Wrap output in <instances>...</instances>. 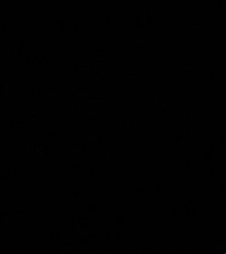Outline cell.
<instances>
[{
  "label": "cell",
  "instance_id": "cell-20",
  "mask_svg": "<svg viewBox=\"0 0 226 254\" xmlns=\"http://www.w3.org/2000/svg\"><path fill=\"white\" fill-rule=\"evenodd\" d=\"M12 115H18V111H12Z\"/></svg>",
  "mask_w": 226,
  "mask_h": 254
},
{
  "label": "cell",
  "instance_id": "cell-41",
  "mask_svg": "<svg viewBox=\"0 0 226 254\" xmlns=\"http://www.w3.org/2000/svg\"><path fill=\"white\" fill-rule=\"evenodd\" d=\"M24 122L23 121H18V124H19V125H21V124H23Z\"/></svg>",
  "mask_w": 226,
  "mask_h": 254
},
{
  "label": "cell",
  "instance_id": "cell-44",
  "mask_svg": "<svg viewBox=\"0 0 226 254\" xmlns=\"http://www.w3.org/2000/svg\"><path fill=\"white\" fill-rule=\"evenodd\" d=\"M141 114H142V115H143V109H141Z\"/></svg>",
  "mask_w": 226,
  "mask_h": 254
},
{
  "label": "cell",
  "instance_id": "cell-32",
  "mask_svg": "<svg viewBox=\"0 0 226 254\" xmlns=\"http://www.w3.org/2000/svg\"><path fill=\"white\" fill-rule=\"evenodd\" d=\"M105 22H106V23L109 22V18H108V17H105Z\"/></svg>",
  "mask_w": 226,
  "mask_h": 254
},
{
  "label": "cell",
  "instance_id": "cell-5",
  "mask_svg": "<svg viewBox=\"0 0 226 254\" xmlns=\"http://www.w3.org/2000/svg\"><path fill=\"white\" fill-rule=\"evenodd\" d=\"M36 10H39V11H44V7L42 6V5H36Z\"/></svg>",
  "mask_w": 226,
  "mask_h": 254
},
{
  "label": "cell",
  "instance_id": "cell-11",
  "mask_svg": "<svg viewBox=\"0 0 226 254\" xmlns=\"http://www.w3.org/2000/svg\"><path fill=\"white\" fill-rule=\"evenodd\" d=\"M127 127H130V126L133 125V122H132V121H127Z\"/></svg>",
  "mask_w": 226,
  "mask_h": 254
},
{
  "label": "cell",
  "instance_id": "cell-30",
  "mask_svg": "<svg viewBox=\"0 0 226 254\" xmlns=\"http://www.w3.org/2000/svg\"><path fill=\"white\" fill-rule=\"evenodd\" d=\"M109 41H110V36H106V42H109Z\"/></svg>",
  "mask_w": 226,
  "mask_h": 254
},
{
  "label": "cell",
  "instance_id": "cell-6",
  "mask_svg": "<svg viewBox=\"0 0 226 254\" xmlns=\"http://www.w3.org/2000/svg\"><path fill=\"white\" fill-rule=\"evenodd\" d=\"M30 124H31L32 126H35L36 124V119L32 118V119H30Z\"/></svg>",
  "mask_w": 226,
  "mask_h": 254
},
{
  "label": "cell",
  "instance_id": "cell-50",
  "mask_svg": "<svg viewBox=\"0 0 226 254\" xmlns=\"http://www.w3.org/2000/svg\"><path fill=\"white\" fill-rule=\"evenodd\" d=\"M92 33H93V32H92V30H90V31H89V35H90V36H92Z\"/></svg>",
  "mask_w": 226,
  "mask_h": 254
},
{
  "label": "cell",
  "instance_id": "cell-8",
  "mask_svg": "<svg viewBox=\"0 0 226 254\" xmlns=\"http://www.w3.org/2000/svg\"><path fill=\"white\" fill-rule=\"evenodd\" d=\"M49 95H52V96H53V95H55V91L53 90V89H52V90H49Z\"/></svg>",
  "mask_w": 226,
  "mask_h": 254
},
{
  "label": "cell",
  "instance_id": "cell-22",
  "mask_svg": "<svg viewBox=\"0 0 226 254\" xmlns=\"http://www.w3.org/2000/svg\"><path fill=\"white\" fill-rule=\"evenodd\" d=\"M15 99H16V97H15V96H14V95H13V96H12V103H14V102H15Z\"/></svg>",
  "mask_w": 226,
  "mask_h": 254
},
{
  "label": "cell",
  "instance_id": "cell-43",
  "mask_svg": "<svg viewBox=\"0 0 226 254\" xmlns=\"http://www.w3.org/2000/svg\"><path fill=\"white\" fill-rule=\"evenodd\" d=\"M108 52L111 54V52H112V51H111V49H109V51H108Z\"/></svg>",
  "mask_w": 226,
  "mask_h": 254
},
{
  "label": "cell",
  "instance_id": "cell-15",
  "mask_svg": "<svg viewBox=\"0 0 226 254\" xmlns=\"http://www.w3.org/2000/svg\"><path fill=\"white\" fill-rule=\"evenodd\" d=\"M25 46H26V44H25V43H21V44H20V47H21V49H24V48H25Z\"/></svg>",
  "mask_w": 226,
  "mask_h": 254
},
{
  "label": "cell",
  "instance_id": "cell-31",
  "mask_svg": "<svg viewBox=\"0 0 226 254\" xmlns=\"http://www.w3.org/2000/svg\"><path fill=\"white\" fill-rule=\"evenodd\" d=\"M39 89L40 90H42V89H43V85H42V84H40L39 85Z\"/></svg>",
  "mask_w": 226,
  "mask_h": 254
},
{
  "label": "cell",
  "instance_id": "cell-37",
  "mask_svg": "<svg viewBox=\"0 0 226 254\" xmlns=\"http://www.w3.org/2000/svg\"><path fill=\"white\" fill-rule=\"evenodd\" d=\"M147 96H145V97H144V102H145V103H147Z\"/></svg>",
  "mask_w": 226,
  "mask_h": 254
},
{
  "label": "cell",
  "instance_id": "cell-46",
  "mask_svg": "<svg viewBox=\"0 0 226 254\" xmlns=\"http://www.w3.org/2000/svg\"><path fill=\"white\" fill-rule=\"evenodd\" d=\"M124 53H127V49H123Z\"/></svg>",
  "mask_w": 226,
  "mask_h": 254
},
{
  "label": "cell",
  "instance_id": "cell-12",
  "mask_svg": "<svg viewBox=\"0 0 226 254\" xmlns=\"http://www.w3.org/2000/svg\"><path fill=\"white\" fill-rule=\"evenodd\" d=\"M79 91H85V87H79Z\"/></svg>",
  "mask_w": 226,
  "mask_h": 254
},
{
  "label": "cell",
  "instance_id": "cell-39",
  "mask_svg": "<svg viewBox=\"0 0 226 254\" xmlns=\"http://www.w3.org/2000/svg\"><path fill=\"white\" fill-rule=\"evenodd\" d=\"M151 4H152V2H151V0H149V1H148V4H150V5H151Z\"/></svg>",
  "mask_w": 226,
  "mask_h": 254
},
{
  "label": "cell",
  "instance_id": "cell-25",
  "mask_svg": "<svg viewBox=\"0 0 226 254\" xmlns=\"http://www.w3.org/2000/svg\"><path fill=\"white\" fill-rule=\"evenodd\" d=\"M2 27H3V29H5L6 28V24H2Z\"/></svg>",
  "mask_w": 226,
  "mask_h": 254
},
{
  "label": "cell",
  "instance_id": "cell-47",
  "mask_svg": "<svg viewBox=\"0 0 226 254\" xmlns=\"http://www.w3.org/2000/svg\"><path fill=\"white\" fill-rule=\"evenodd\" d=\"M121 87H127V85H125V84H123V85H121Z\"/></svg>",
  "mask_w": 226,
  "mask_h": 254
},
{
  "label": "cell",
  "instance_id": "cell-36",
  "mask_svg": "<svg viewBox=\"0 0 226 254\" xmlns=\"http://www.w3.org/2000/svg\"><path fill=\"white\" fill-rule=\"evenodd\" d=\"M4 137V135H3V132H0V138H3Z\"/></svg>",
  "mask_w": 226,
  "mask_h": 254
},
{
  "label": "cell",
  "instance_id": "cell-27",
  "mask_svg": "<svg viewBox=\"0 0 226 254\" xmlns=\"http://www.w3.org/2000/svg\"><path fill=\"white\" fill-rule=\"evenodd\" d=\"M163 114H164V115L166 114V110H165V108H163Z\"/></svg>",
  "mask_w": 226,
  "mask_h": 254
},
{
  "label": "cell",
  "instance_id": "cell-28",
  "mask_svg": "<svg viewBox=\"0 0 226 254\" xmlns=\"http://www.w3.org/2000/svg\"><path fill=\"white\" fill-rule=\"evenodd\" d=\"M78 37H79V39H83V38H85V36H83V35H82V36H78Z\"/></svg>",
  "mask_w": 226,
  "mask_h": 254
},
{
  "label": "cell",
  "instance_id": "cell-21",
  "mask_svg": "<svg viewBox=\"0 0 226 254\" xmlns=\"http://www.w3.org/2000/svg\"><path fill=\"white\" fill-rule=\"evenodd\" d=\"M55 103H53V102H49V106H53Z\"/></svg>",
  "mask_w": 226,
  "mask_h": 254
},
{
  "label": "cell",
  "instance_id": "cell-4",
  "mask_svg": "<svg viewBox=\"0 0 226 254\" xmlns=\"http://www.w3.org/2000/svg\"><path fill=\"white\" fill-rule=\"evenodd\" d=\"M103 71H100V72H97V73H96V78H97V79H102V78H103Z\"/></svg>",
  "mask_w": 226,
  "mask_h": 254
},
{
  "label": "cell",
  "instance_id": "cell-45",
  "mask_svg": "<svg viewBox=\"0 0 226 254\" xmlns=\"http://www.w3.org/2000/svg\"><path fill=\"white\" fill-rule=\"evenodd\" d=\"M162 105H163V108L165 107V103H164V102H163V104H162Z\"/></svg>",
  "mask_w": 226,
  "mask_h": 254
},
{
  "label": "cell",
  "instance_id": "cell-51",
  "mask_svg": "<svg viewBox=\"0 0 226 254\" xmlns=\"http://www.w3.org/2000/svg\"><path fill=\"white\" fill-rule=\"evenodd\" d=\"M145 89H148V85H145V87H144Z\"/></svg>",
  "mask_w": 226,
  "mask_h": 254
},
{
  "label": "cell",
  "instance_id": "cell-35",
  "mask_svg": "<svg viewBox=\"0 0 226 254\" xmlns=\"http://www.w3.org/2000/svg\"><path fill=\"white\" fill-rule=\"evenodd\" d=\"M152 47H153V49H155V42H154V43H153V44H152Z\"/></svg>",
  "mask_w": 226,
  "mask_h": 254
},
{
  "label": "cell",
  "instance_id": "cell-49",
  "mask_svg": "<svg viewBox=\"0 0 226 254\" xmlns=\"http://www.w3.org/2000/svg\"><path fill=\"white\" fill-rule=\"evenodd\" d=\"M142 131V127H139V132H141Z\"/></svg>",
  "mask_w": 226,
  "mask_h": 254
},
{
  "label": "cell",
  "instance_id": "cell-23",
  "mask_svg": "<svg viewBox=\"0 0 226 254\" xmlns=\"http://www.w3.org/2000/svg\"><path fill=\"white\" fill-rule=\"evenodd\" d=\"M155 88H156V89H163V87H162V86H156Z\"/></svg>",
  "mask_w": 226,
  "mask_h": 254
},
{
  "label": "cell",
  "instance_id": "cell-13",
  "mask_svg": "<svg viewBox=\"0 0 226 254\" xmlns=\"http://www.w3.org/2000/svg\"><path fill=\"white\" fill-rule=\"evenodd\" d=\"M155 130H156V128H155V126H153V127H152V131H151V132H155Z\"/></svg>",
  "mask_w": 226,
  "mask_h": 254
},
{
  "label": "cell",
  "instance_id": "cell-33",
  "mask_svg": "<svg viewBox=\"0 0 226 254\" xmlns=\"http://www.w3.org/2000/svg\"><path fill=\"white\" fill-rule=\"evenodd\" d=\"M140 27H141V28H142V29H143V28H144V24L141 23V26H140Z\"/></svg>",
  "mask_w": 226,
  "mask_h": 254
},
{
  "label": "cell",
  "instance_id": "cell-7",
  "mask_svg": "<svg viewBox=\"0 0 226 254\" xmlns=\"http://www.w3.org/2000/svg\"><path fill=\"white\" fill-rule=\"evenodd\" d=\"M121 131H128V127H120Z\"/></svg>",
  "mask_w": 226,
  "mask_h": 254
},
{
  "label": "cell",
  "instance_id": "cell-2",
  "mask_svg": "<svg viewBox=\"0 0 226 254\" xmlns=\"http://www.w3.org/2000/svg\"><path fill=\"white\" fill-rule=\"evenodd\" d=\"M49 135L54 137V138H60V132H49Z\"/></svg>",
  "mask_w": 226,
  "mask_h": 254
},
{
  "label": "cell",
  "instance_id": "cell-26",
  "mask_svg": "<svg viewBox=\"0 0 226 254\" xmlns=\"http://www.w3.org/2000/svg\"><path fill=\"white\" fill-rule=\"evenodd\" d=\"M111 12H114L115 11V6H111Z\"/></svg>",
  "mask_w": 226,
  "mask_h": 254
},
{
  "label": "cell",
  "instance_id": "cell-38",
  "mask_svg": "<svg viewBox=\"0 0 226 254\" xmlns=\"http://www.w3.org/2000/svg\"><path fill=\"white\" fill-rule=\"evenodd\" d=\"M30 95H31V96L34 95V91H33V90H30Z\"/></svg>",
  "mask_w": 226,
  "mask_h": 254
},
{
  "label": "cell",
  "instance_id": "cell-52",
  "mask_svg": "<svg viewBox=\"0 0 226 254\" xmlns=\"http://www.w3.org/2000/svg\"><path fill=\"white\" fill-rule=\"evenodd\" d=\"M5 125H6V126H8V125H9V123H8V121H6V122H5Z\"/></svg>",
  "mask_w": 226,
  "mask_h": 254
},
{
  "label": "cell",
  "instance_id": "cell-18",
  "mask_svg": "<svg viewBox=\"0 0 226 254\" xmlns=\"http://www.w3.org/2000/svg\"><path fill=\"white\" fill-rule=\"evenodd\" d=\"M151 121H154V119H155V115H153V114H152L151 117Z\"/></svg>",
  "mask_w": 226,
  "mask_h": 254
},
{
  "label": "cell",
  "instance_id": "cell-16",
  "mask_svg": "<svg viewBox=\"0 0 226 254\" xmlns=\"http://www.w3.org/2000/svg\"><path fill=\"white\" fill-rule=\"evenodd\" d=\"M146 47V45L145 44H139V48L140 49H142V48H145Z\"/></svg>",
  "mask_w": 226,
  "mask_h": 254
},
{
  "label": "cell",
  "instance_id": "cell-10",
  "mask_svg": "<svg viewBox=\"0 0 226 254\" xmlns=\"http://www.w3.org/2000/svg\"><path fill=\"white\" fill-rule=\"evenodd\" d=\"M96 53H97V54H100V55L102 56V54H103V51H102V50H97V51H96Z\"/></svg>",
  "mask_w": 226,
  "mask_h": 254
},
{
  "label": "cell",
  "instance_id": "cell-40",
  "mask_svg": "<svg viewBox=\"0 0 226 254\" xmlns=\"http://www.w3.org/2000/svg\"><path fill=\"white\" fill-rule=\"evenodd\" d=\"M67 89H68V90L70 89V85H67Z\"/></svg>",
  "mask_w": 226,
  "mask_h": 254
},
{
  "label": "cell",
  "instance_id": "cell-19",
  "mask_svg": "<svg viewBox=\"0 0 226 254\" xmlns=\"http://www.w3.org/2000/svg\"><path fill=\"white\" fill-rule=\"evenodd\" d=\"M88 71H89V72L93 71V66H89V67H88Z\"/></svg>",
  "mask_w": 226,
  "mask_h": 254
},
{
  "label": "cell",
  "instance_id": "cell-17",
  "mask_svg": "<svg viewBox=\"0 0 226 254\" xmlns=\"http://www.w3.org/2000/svg\"><path fill=\"white\" fill-rule=\"evenodd\" d=\"M38 54H34V59L35 60H38Z\"/></svg>",
  "mask_w": 226,
  "mask_h": 254
},
{
  "label": "cell",
  "instance_id": "cell-29",
  "mask_svg": "<svg viewBox=\"0 0 226 254\" xmlns=\"http://www.w3.org/2000/svg\"><path fill=\"white\" fill-rule=\"evenodd\" d=\"M148 20V23H151V18L150 17L149 19H147Z\"/></svg>",
  "mask_w": 226,
  "mask_h": 254
},
{
  "label": "cell",
  "instance_id": "cell-14",
  "mask_svg": "<svg viewBox=\"0 0 226 254\" xmlns=\"http://www.w3.org/2000/svg\"><path fill=\"white\" fill-rule=\"evenodd\" d=\"M73 105L75 106V107H74V109H78V108H79V105H77V104H76L75 103H73Z\"/></svg>",
  "mask_w": 226,
  "mask_h": 254
},
{
  "label": "cell",
  "instance_id": "cell-1",
  "mask_svg": "<svg viewBox=\"0 0 226 254\" xmlns=\"http://www.w3.org/2000/svg\"><path fill=\"white\" fill-rule=\"evenodd\" d=\"M89 139H90V141H93V142L97 141L98 139L96 138V133L95 132H90L89 133Z\"/></svg>",
  "mask_w": 226,
  "mask_h": 254
},
{
  "label": "cell",
  "instance_id": "cell-34",
  "mask_svg": "<svg viewBox=\"0 0 226 254\" xmlns=\"http://www.w3.org/2000/svg\"><path fill=\"white\" fill-rule=\"evenodd\" d=\"M74 27H75V29H77V27H78V25H77V23H75V25H74Z\"/></svg>",
  "mask_w": 226,
  "mask_h": 254
},
{
  "label": "cell",
  "instance_id": "cell-48",
  "mask_svg": "<svg viewBox=\"0 0 226 254\" xmlns=\"http://www.w3.org/2000/svg\"><path fill=\"white\" fill-rule=\"evenodd\" d=\"M74 149H75V150H76V149H78V148H76V147H77V146H74Z\"/></svg>",
  "mask_w": 226,
  "mask_h": 254
},
{
  "label": "cell",
  "instance_id": "cell-9",
  "mask_svg": "<svg viewBox=\"0 0 226 254\" xmlns=\"http://www.w3.org/2000/svg\"><path fill=\"white\" fill-rule=\"evenodd\" d=\"M92 9H93V12H96L97 11V6H95V5H93V7H92Z\"/></svg>",
  "mask_w": 226,
  "mask_h": 254
},
{
  "label": "cell",
  "instance_id": "cell-24",
  "mask_svg": "<svg viewBox=\"0 0 226 254\" xmlns=\"http://www.w3.org/2000/svg\"><path fill=\"white\" fill-rule=\"evenodd\" d=\"M103 64H108V63H109V60H103Z\"/></svg>",
  "mask_w": 226,
  "mask_h": 254
},
{
  "label": "cell",
  "instance_id": "cell-42",
  "mask_svg": "<svg viewBox=\"0 0 226 254\" xmlns=\"http://www.w3.org/2000/svg\"><path fill=\"white\" fill-rule=\"evenodd\" d=\"M130 141H131V140H130V139H127V143H128V144H129V143H130Z\"/></svg>",
  "mask_w": 226,
  "mask_h": 254
},
{
  "label": "cell",
  "instance_id": "cell-3",
  "mask_svg": "<svg viewBox=\"0 0 226 254\" xmlns=\"http://www.w3.org/2000/svg\"><path fill=\"white\" fill-rule=\"evenodd\" d=\"M145 41H146V37H144V36H140V37H139V44H144V43H145Z\"/></svg>",
  "mask_w": 226,
  "mask_h": 254
}]
</instances>
